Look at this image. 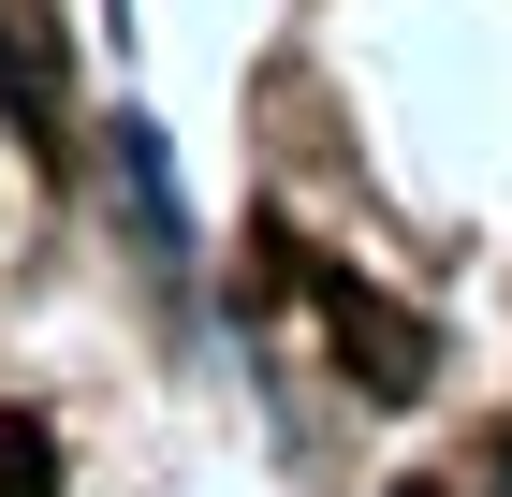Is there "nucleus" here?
I'll list each match as a JSON object with an SVG mask.
<instances>
[{"label":"nucleus","mask_w":512,"mask_h":497,"mask_svg":"<svg viewBox=\"0 0 512 497\" xmlns=\"http://www.w3.org/2000/svg\"><path fill=\"white\" fill-rule=\"evenodd\" d=\"M308 307L337 322V351H352V381L381 395V410H395V395H425V381H439V337H425V322H410L395 293H366L352 264H308Z\"/></svg>","instance_id":"1"},{"label":"nucleus","mask_w":512,"mask_h":497,"mask_svg":"<svg viewBox=\"0 0 512 497\" xmlns=\"http://www.w3.org/2000/svg\"><path fill=\"white\" fill-rule=\"evenodd\" d=\"M0 497H59V439L30 410H0Z\"/></svg>","instance_id":"2"},{"label":"nucleus","mask_w":512,"mask_h":497,"mask_svg":"<svg viewBox=\"0 0 512 497\" xmlns=\"http://www.w3.org/2000/svg\"><path fill=\"white\" fill-rule=\"evenodd\" d=\"M395 497H425V483H395Z\"/></svg>","instance_id":"3"}]
</instances>
